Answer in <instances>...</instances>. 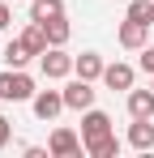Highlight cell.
<instances>
[{
  "label": "cell",
  "mask_w": 154,
  "mask_h": 158,
  "mask_svg": "<svg viewBox=\"0 0 154 158\" xmlns=\"http://www.w3.org/2000/svg\"><path fill=\"white\" fill-rule=\"evenodd\" d=\"M39 90H34V77L26 69H4L0 73V103H30Z\"/></svg>",
  "instance_id": "cell-1"
},
{
  "label": "cell",
  "mask_w": 154,
  "mask_h": 158,
  "mask_svg": "<svg viewBox=\"0 0 154 158\" xmlns=\"http://www.w3.org/2000/svg\"><path fill=\"white\" fill-rule=\"evenodd\" d=\"M39 69H43L47 81H64L69 73H73V56L64 52V47H47V52L39 56Z\"/></svg>",
  "instance_id": "cell-2"
},
{
  "label": "cell",
  "mask_w": 154,
  "mask_h": 158,
  "mask_svg": "<svg viewBox=\"0 0 154 158\" xmlns=\"http://www.w3.org/2000/svg\"><path fill=\"white\" fill-rule=\"evenodd\" d=\"M94 94H99L94 81H86V77L73 73V81L64 85V107H69V111H90V107H94Z\"/></svg>",
  "instance_id": "cell-3"
},
{
  "label": "cell",
  "mask_w": 154,
  "mask_h": 158,
  "mask_svg": "<svg viewBox=\"0 0 154 158\" xmlns=\"http://www.w3.org/2000/svg\"><path fill=\"white\" fill-rule=\"evenodd\" d=\"M30 107H34V115H39L43 124H51V120L64 111V90H39V94L30 98Z\"/></svg>",
  "instance_id": "cell-4"
},
{
  "label": "cell",
  "mask_w": 154,
  "mask_h": 158,
  "mask_svg": "<svg viewBox=\"0 0 154 158\" xmlns=\"http://www.w3.org/2000/svg\"><path fill=\"white\" fill-rule=\"evenodd\" d=\"M47 150H51V158H73V154L86 150V141H81L73 128H56V132L47 137Z\"/></svg>",
  "instance_id": "cell-5"
},
{
  "label": "cell",
  "mask_w": 154,
  "mask_h": 158,
  "mask_svg": "<svg viewBox=\"0 0 154 158\" xmlns=\"http://www.w3.org/2000/svg\"><path fill=\"white\" fill-rule=\"evenodd\" d=\"M116 39H120V47H128V52H141V47L150 43V26H146V22L124 17V22H120V30H116Z\"/></svg>",
  "instance_id": "cell-6"
},
{
  "label": "cell",
  "mask_w": 154,
  "mask_h": 158,
  "mask_svg": "<svg viewBox=\"0 0 154 158\" xmlns=\"http://www.w3.org/2000/svg\"><path fill=\"white\" fill-rule=\"evenodd\" d=\"M133 81H137V69H133V64H124V60H116V64H107V69H103V85H107V90H133Z\"/></svg>",
  "instance_id": "cell-7"
},
{
  "label": "cell",
  "mask_w": 154,
  "mask_h": 158,
  "mask_svg": "<svg viewBox=\"0 0 154 158\" xmlns=\"http://www.w3.org/2000/svg\"><path fill=\"white\" fill-rule=\"evenodd\" d=\"M103 132H116L111 128V115L99 111V107H90V111H81V141H94Z\"/></svg>",
  "instance_id": "cell-8"
},
{
  "label": "cell",
  "mask_w": 154,
  "mask_h": 158,
  "mask_svg": "<svg viewBox=\"0 0 154 158\" xmlns=\"http://www.w3.org/2000/svg\"><path fill=\"white\" fill-rule=\"evenodd\" d=\"M103 56L99 52H81V56H73V73L77 77H86V81H103Z\"/></svg>",
  "instance_id": "cell-9"
},
{
  "label": "cell",
  "mask_w": 154,
  "mask_h": 158,
  "mask_svg": "<svg viewBox=\"0 0 154 158\" xmlns=\"http://www.w3.org/2000/svg\"><path fill=\"white\" fill-rule=\"evenodd\" d=\"M128 145L141 150V154H150L154 150V120H133L128 124Z\"/></svg>",
  "instance_id": "cell-10"
},
{
  "label": "cell",
  "mask_w": 154,
  "mask_h": 158,
  "mask_svg": "<svg viewBox=\"0 0 154 158\" xmlns=\"http://www.w3.org/2000/svg\"><path fill=\"white\" fill-rule=\"evenodd\" d=\"M128 115L133 120H154V90H128Z\"/></svg>",
  "instance_id": "cell-11"
},
{
  "label": "cell",
  "mask_w": 154,
  "mask_h": 158,
  "mask_svg": "<svg viewBox=\"0 0 154 158\" xmlns=\"http://www.w3.org/2000/svg\"><path fill=\"white\" fill-rule=\"evenodd\" d=\"M86 154L90 158H116L120 154V137H116V132H103L94 141H86Z\"/></svg>",
  "instance_id": "cell-12"
},
{
  "label": "cell",
  "mask_w": 154,
  "mask_h": 158,
  "mask_svg": "<svg viewBox=\"0 0 154 158\" xmlns=\"http://www.w3.org/2000/svg\"><path fill=\"white\" fill-rule=\"evenodd\" d=\"M22 43H26L34 56H43V52L51 47V43H47V26H43V22H30V26L22 30Z\"/></svg>",
  "instance_id": "cell-13"
},
{
  "label": "cell",
  "mask_w": 154,
  "mask_h": 158,
  "mask_svg": "<svg viewBox=\"0 0 154 158\" xmlns=\"http://www.w3.org/2000/svg\"><path fill=\"white\" fill-rule=\"evenodd\" d=\"M64 17V0H30V22H51Z\"/></svg>",
  "instance_id": "cell-14"
},
{
  "label": "cell",
  "mask_w": 154,
  "mask_h": 158,
  "mask_svg": "<svg viewBox=\"0 0 154 158\" xmlns=\"http://www.w3.org/2000/svg\"><path fill=\"white\" fill-rule=\"evenodd\" d=\"M30 60H34V52H30V47H26L22 39H13V43H9V47H4V64H9V69H26V64H30Z\"/></svg>",
  "instance_id": "cell-15"
},
{
  "label": "cell",
  "mask_w": 154,
  "mask_h": 158,
  "mask_svg": "<svg viewBox=\"0 0 154 158\" xmlns=\"http://www.w3.org/2000/svg\"><path fill=\"white\" fill-rule=\"evenodd\" d=\"M43 26H47V43H51V47H64V43H69V34H73L69 17H51V22H43Z\"/></svg>",
  "instance_id": "cell-16"
},
{
  "label": "cell",
  "mask_w": 154,
  "mask_h": 158,
  "mask_svg": "<svg viewBox=\"0 0 154 158\" xmlns=\"http://www.w3.org/2000/svg\"><path fill=\"white\" fill-rule=\"evenodd\" d=\"M124 17L146 22V26H150V22H154V0H128V13H124Z\"/></svg>",
  "instance_id": "cell-17"
},
{
  "label": "cell",
  "mask_w": 154,
  "mask_h": 158,
  "mask_svg": "<svg viewBox=\"0 0 154 158\" xmlns=\"http://www.w3.org/2000/svg\"><path fill=\"white\" fill-rule=\"evenodd\" d=\"M141 69H146V73H150V77H154V47H150V43L141 47Z\"/></svg>",
  "instance_id": "cell-18"
},
{
  "label": "cell",
  "mask_w": 154,
  "mask_h": 158,
  "mask_svg": "<svg viewBox=\"0 0 154 158\" xmlns=\"http://www.w3.org/2000/svg\"><path fill=\"white\" fill-rule=\"evenodd\" d=\"M9 137H13V124H9V120H4V115H0V150H4V145H9Z\"/></svg>",
  "instance_id": "cell-19"
},
{
  "label": "cell",
  "mask_w": 154,
  "mask_h": 158,
  "mask_svg": "<svg viewBox=\"0 0 154 158\" xmlns=\"http://www.w3.org/2000/svg\"><path fill=\"white\" fill-rule=\"evenodd\" d=\"M9 22H13V13H9V4L0 0V30H9Z\"/></svg>",
  "instance_id": "cell-20"
},
{
  "label": "cell",
  "mask_w": 154,
  "mask_h": 158,
  "mask_svg": "<svg viewBox=\"0 0 154 158\" xmlns=\"http://www.w3.org/2000/svg\"><path fill=\"white\" fill-rule=\"evenodd\" d=\"M26 158H51V150H39V145H26Z\"/></svg>",
  "instance_id": "cell-21"
},
{
  "label": "cell",
  "mask_w": 154,
  "mask_h": 158,
  "mask_svg": "<svg viewBox=\"0 0 154 158\" xmlns=\"http://www.w3.org/2000/svg\"><path fill=\"white\" fill-rule=\"evenodd\" d=\"M150 90H154V77H150Z\"/></svg>",
  "instance_id": "cell-22"
}]
</instances>
